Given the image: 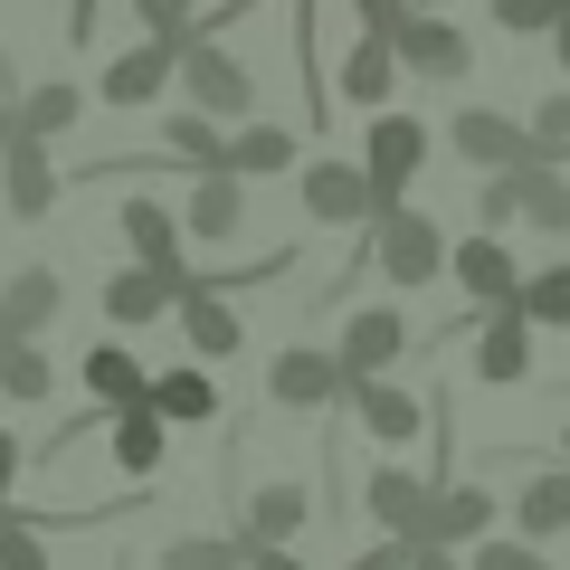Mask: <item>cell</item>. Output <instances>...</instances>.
I'll return each mask as SVG.
<instances>
[{
  "instance_id": "5b68a950",
  "label": "cell",
  "mask_w": 570,
  "mask_h": 570,
  "mask_svg": "<svg viewBox=\"0 0 570 570\" xmlns=\"http://www.w3.org/2000/svg\"><path fill=\"white\" fill-rule=\"evenodd\" d=\"M523 276L532 266L513 257L494 228H475V238H456V257H448V285L466 295V314H494V305H523Z\"/></svg>"
},
{
  "instance_id": "9c48e42d",
  "label": "cell",
  "mask_w": 570,
  "mask_h": 570,
  "mask_svg": "<svg viewBox=\"0 0 570 570\" xmlns=\"http://www.w3.org/2000/svg\"><path fill=\"white\" fill-rule=\"evenodd\" d=\"M314 513H324V504H314V485H295V475H257V485L238 494V523H228V532H238L247 551H266V542H295Z\"/></svg>"
},
{
  "instance_id": "44dd1931",
  "label": "cell",
  "mask_w": 570,
  "mask_h": 570,
  "mask_svg": "<svg viewBox=\"0 0 570 570\" xmlns=\"http://www.w3.org/2000/svg\"><path fill=\"white\" fill-rule=\"evenodd\" d=\"M352 419H362V438H381V448H409V438H419V428H428V409H438V400H419V390H400V381H390V371H381V381H352Z\"/></svg>"
},
{
  "instance_id": "5bb4252c",
  "label": "cell",
  "mask_w": 570,
  "mask_h": 570,
  "mask_svg": "<svg viewBox=\"0 0 570 570\" xmlns=\"http://www.w3.org/2000/svg\"><path fill=\"white\" fill-rule=\"evenodd\" d=\"M333 352H343L352 381H381V371H400V352H409V305H352L343 333H333Z\"/></svg>"
},
{
  "instance_id": "836d02e7",
  "label": "cell",
  "mask_w": 570,
  "mask_h": 570,
  "mask_svg": "<svg viewBox=\"0 0 570 570\" xmlns=\"http://www.w3.org/2000/svg\"><path fill=\"white\" fill-rule=\"evenodd\" d=\"M466 570H551V551L523 542V532H485V542L466 551Z\"/></svg>"
},
{
  "instance_id": "30bf717a",
  "label": "cell",
  "mask_w": 570,
  "mask_h": 570,
  "mask_svg": "<svg viewBox=\"0 0 570 570\" xmlns=\"http://www.w3.org/2000/svg\"><path fill=\"white\" fill-rule=\"evenodd\" d=\"M171 314H181L190 362H209V371H219V362H238V352H247V314L228 305L219 285H200V266H190V285H181V305H171Z\"/></svg>"
},
{
  "instance_id": "3957f363",
  "label": "cell",
  "mask_w": 570,
  "mask_h": 570,
  "mask_svg": "<svg viewBox=\"0 0 570 570\" xmlns=\"http://www.w3.org/2000/svg\"><path fill=\"white\" fill-rule=\"evenodd\" d=\"M343 400H352L343 352H324V343H285L276 362H266V409H285V419H314V409H343Z\"/></svg>"
},
{
  "instance_id": "6da1fadb",
  "label": "cell",
  "mask_w": 570,
  "mask_h": 570,
  "mask_svg": "<svg viewBox=\"0 0 570 570\" xmlns=\"http://www.w3.org/2000/svg\"><path fill=\"white\" fill-rule=\"evenodd\" d=\"M362 247H371V276L381 285H400V295H419V285H438L448 276V257H456V238L438 219H428V209H381V219L362 228Z\"/></svg>"
},
{
  "instance_id": "8d00e7d4",
  "label": "cell",
  "mask_w": 570,
  "mask_h": 570,
  "mask_svg": "<svg viewBox=\"0 0 570 570\" xmlns=\"http://www.w3.org/2000/svg\"><path fill=\"white\" fill-rule=\"evenodd\" d=\"M134 20H142V39H190L209 10L200 0H134Z\"/></svg>"
},
{
  "instance_id": "52a82bcc",
  "label": "cell",
  "mask_w": 570,
  "mask_h": 570,
  "mask_svg": "<svg viewBox=\"0 0 570 570\" xmlns=\"http://www.w3.org/2000/svg\"><path fill=\"white\" fill-rule=\"evenodd\" d=\"M456 333H466V371H475V381H485V390H513V381H532V314L523 305H494V314H466V324H456Z\"/></svg>"
},
{
  "instance_id": "4dcf8cb0",
  "label": "cell",
  "mask_w": 570,
  "mask_h": 570,
  "mask_svg": "<svg viewBox=\"0 0 570 570\" xmlns=\"http://www.w3.org/2000/svg\"><path fill=\"white\" fill-rule=\"evenodd\" d=\"M153 570H247V542L238 532H171Z\"/></svg>"
},
{
  "instance_id": "f1b7e54d",
  "label": "cell",
  "mask_w": 570,
  "mask_h": 570,
  "mask_svg": "<svg viewBox=\"0 0 570 570\" xmlns=\"http://www.w3.org/2000/svg\"><path fill=\"white\" fill-rule=\"evenodd\" d=\"M77 115H86V86H77V77L20 86V124H29V134H48V142H58V134H77Z\"/></svg>"
},
{
  "instance_id": "b9f144b4",
  "label": "cell",
  "mask_w": 570,
  "mask_h": 570,
  "mask_svg": "<svg viewBox=\"0 0 570 570\" xmlns=\"http://www.w3.org/2000/svg\"><path fill=\"white\" fill-rule=\"evenodd\" d=\"M247 570H305V561H295V542H266V551H247Z\"/></svg>"
},
{
  "instance_id": "7c38bea8",
  "label": "cell",
  "mask_w": 570,
  "mask_h": 570,
  "mask_svg": "<svg viewBox=\"0 0 570 570\" xmlns=\"http://www.w3.org/2000/svg\"><path fill=\"white\" fill-rule=\"evenodd\" d=\"M181 285H190V257L181 266H124V276H105V324L115 333H142V324H163L171 305H181Z\"/></svg>"
},
{
  "instance_id": "d6a6232c",
  "label": "cell",
  "mask_w": 570,
  "mask_h": 570,
  "mask_svg": "<svg viewBox=\"0 0 570 570\" xmlns=\"http://www.w3.org/2000/svg\"><path fill=\"white\" fill-rule=\"evenodd\" d=\"M0 570H58L48 542H39V523H29L20 504H0Z\"/></svg>"
},
{
  "instance_id": "8fae6325",
  "label": "cell",
  "mask_w": 570,
  "mask_h": 570,
  "mask_svg": "<svg viewBox=\"0 0 570 570\" xmlns=\"http://www.w3.org/2000/svg\"><path fill=\"white\" fill-rule=\"evenodd\" d=\"M494 513H504V494L485 485V475H448V485L428 494V523H419V542H448V551H475L494 532Z\"/></svg>"
},
{
  "instance_id": "ee69618b",
  "label": "cell",
  "mask_w": 570,
  "mask_h": 570,
  "mask_svg": "<svg viewBox=\"0 0 570 570\" xmlns=\"http://www.w3.org/2000/svg\"><path fill=\"white\" fill-rule=\"evenodd\" d=\"M20 142V96H0V153Z\"/></svg>"
},
{
  "instance_id": "4fadbf2b",
  "label": "cell",
  "mask_w": 570,
  "mask_h": 570,
  "mask_svg": "<svg viewBox=\"0 0 570 570\" xmlns=\"http://www.w3.org/2000/svg\"><path fill=\"white\" fill-rule=\"evenodd\" d=\"M58 190H67V171H58V153H48V134L20 124V142L0 153V209H10V219H48Z\"/></svg>"
},
{
  "instance_id": "2e32d148",
  "label": "cell",
  "mask_w": 570,
  "mask_h": 570,
  "mask_svg": "<svg viewBox=\"0 0 570 570\" xmlns=\"http://www.w3.org/2000/svg\"><path fill=\"white\" fill-rule=\"evenodd\" d=\"M400 67L419 86H466V67H475V39L456 20H438V10H419V20L400 29Z\"/></svg>"
},
{
  "instance_id": "4316f807",
  "label": "cell",
  "mask_w": 570,
  "mask_h": 570,
  "mask_svg": "<svg viewBox=\"0 0 570 570\" xmlns=\"http://www.w3.org/2000/svg\"><path fill=\"white\" fill-rule=\"evenodd\" d=\"M153 409H163L171 428H209V419H219V381H209V362L153 371Z\"/></svg>"
},
{
  "instance_id": "e0dca14e",
  "label": "cell",
  "mask_w": 570,
  "mask_h": 570,
  "mask_svg": "<svg viewBox=\"0 0 570 570\" xmlns=\"http://www.w3.org/2000/svg\"><path fill=\"white\" fill-rule=\"evenodd\" d=\"M96 438H105V456H115V475H134V485H142V475H153V466L171 456V419H163L153 400H134V409H105V419H96Z\"/></svg>"
},
{
  "instance_id": "ffe728a7",
  "label": "cell",
  "mask_w": 570,
  "mask_h": 570,
  "mask_svg": "<svg viewBox=\"0 0 570 570\" xmlns=\"http://www.w3.org/2000/svg\"><path fill=\"white\" fill-rule=\"evenodd\" d=\"M247 190L257 181H238V171H190V190H181V228L200 247H228L247 228Z\"/></svg>"
},
{
  "instance_id": "ba28073f",
  "label": "cell",
  "mask_w": 570,
  "mask_h": 570,
  "mask_svg": "<svg viewBox=\"0 0 570 570\" xmlns=\"http://www.w3.org/2000/svg\"><path fill=\"white\" fill-rule=\"evenodd\" d=\"M428 142H438V134H428L419 115H390V105L371 115V153H362V171H371V190H381V209L409 200V181L428 171Z\"/></svg>"
},
{
  "instance_id": "ab89813d",
  "label": "cell",
  "mask_w": 570,
  "mask_h": 570,
  "mask_svg": "<svg viewBox=\"0 0 570 570\" xmlns=\"http://www.w3.org/2000/svg\"><path fill=\"white\" fill-rule=\"evenodd\" d=\"M409 561H419V542H400V532H381V542H371V551H362L352 570H409Z\"/></svg>"
},
{
  "instance_id": "7a4b0ae2",
  "label": "cell",
  "mask_w": 570,
  "mask_h": 570,
  "mask_svg": "<svg viewBox=\"0 0 570 570\" xmlns=\"http://www.w3.org/2000/svg\"><path fill=\"white\" fill-rule=\"evenodd\" d=\"M181 105H200V115H219V124H247V115H257V67L228 48L219 20H200V29L181 39Z\"/></svg>"
},
{
  "instance_id": "bcb514c9",
  "label": "cell",
  "mask_w": 570,
  "mask_h": 570,
  "mask_svg": "<svg viewBox=\"0 0 570 570\" xmlns=\"http://www.w3.org/2000/svg\"><path fill=\"white\" fill-rule=\"evenodd\" d=\"M561 466H570V428H561Z\"/></svg>"
},
{
  "instance_id": "e575fe53",
  "label": "cell",
  "mask_w": 570,
  "mask_h": 570,
  "mask_svg": "<svg viewBox=\"0 0 570 570\" xmlns=\"http://www.w3.org/2000/svg\"><path fill=\"white\" fill-rule=\"evenodd\" d=\"M523 124H532V142H542L551 163H570V77H561V86H551V96H542V105H532V115H523Z\"/></svg>"
},
{
  "instance_id": "484cf974",
  "label": "cell",
  "mask_w": 570,
  "mask_h": 570,
  "mask_svg": "<svg viewBox=\"0 0 570 570\" xmlns=\"http://www.w3.org/2000/svg\"><path fill=\"white\" fill-rule=\"evenodd\" d=\"M77 381H86V400H96V409H134V400H153V371H142L124 343H96V352L77 362Z\"/></svg>"
},
{
  "instance_id": "d4e9b609",
  "label": "cell",
  "mask_w": 570,
  "mask_h": 570,
  "mask_svg": "<svg viewBox=\"0 0 570 570\" xmlns=\"http://www.w3.org/2000/svg\"><path fill=\"white\" fill-rule=\"evenodd\" d=\"M115 228H124V247H134L142 266H181V238H190V228H181V209H171V200L134 190V200L115 209Z\"/></svg>"
},
{
  "instance_id": "1f68e13d",
  "label": "cell",
  "mask_w": 570,
  "mask_h": 570,
  "mask_svg": "<svg viewBox=\"0 0 570 570\" xmlns=\"http://www.w3.org/2000/svg\"><path fill=\"white\" fill-rule=\"evenodd\" d=\"M523 314H532V333H570V257L523 276Z\"/></svg>"
},
{
  "instance_id": "603a6c76",
  "label": "cell",
  "mask_w": 570,
  "mask_h": 570,
  "mask_svg": "<svg viewBox=\"0 0 570 570\" xmlns=\"http://www.w3.org/2000/svg\"><path fill=\"white\" fill-rule=\"evenodd\" d=\"M400 77H409V67H400V39H371V29H362L352 58H343V77H333V96L362 105V115H381V105L400 96Z\"/></svg>"
},
{
  "instance_id": "8992f818",
  "label": "cell",
  "mask_w": 570,
  "mask_h": 570,
  "mask_svg": "<svg viewBox=\"0 0 570 570\" xmlns=\"http://www.w3.org/2000/svg\"><path fill=\"white\" fill-rule=\"evenodd\" d=\"M295 200H305L314 228H371V219H381V190H371V171H362V163H333V153L295 171Z\"/></svg>"
},
{
  "instance_id": "83f0119b",
  "label": "cell",
  "mask_w": 570,
  "mask_h": 570,
  "mask_svg": "<svg viewBox=\"0 0 570 570\" xmlns=\"http://www.w3.org/2000/svg\"><path fill=\"white\" fill-rule=\"evenodd\" d=\"M513 200H523V219L542 228L551 247L570 238V163H523L513 171Z\"/></svg>"
},
{
  "instance_id": "7402d4cb",
  "label": "cell",
  "mask_w": 570,
  "mask_h": 570,
  "mask_svg": "<svg viewBox=\"0 0 570 570\" xmlns=\"http://www.w3.org/2000/svg\"><path fill=\"white\" fill-rule=\"evenodd\" d=\"M228 171H238V181H276V171H305V142H295V124H266V115L228 124Z\"/></svg>"
},
{
  "instance_id": "d590c367",
  "label": "cell",
  "mask_w": 570,
  "mask_h": 570,
  "mask_svg": "<svg viewBox=\"0 0 570 570\" xmlns=\"http://www.w3.org/2000/svg\"><path fill=\"white\" fill-rule=\"evenodd\" d=\"M561 10H570V0H494V29H504V39H551Z\"/></svg>"
},
{
  "instance_id": "ac0fdd59",
  "label": "cell",
  "mask_w": 570,
  "mask_h": 570,
  "mask_svg": "<svg viewBox=\"0 0 570 570\" xmlns=\"http://www.w3.org/2000/svg\"><path fill=\"white\" fill-rule=\"evenodd\" d=\"M428 494H438V475L400 466V456L362 475V513H371L381 532H400V542H419V523H428Z\"/></svg>"
},
{
  "instance_id": "f546056e",
  "label": "cell",
  "mask_w": 570,
  "mask_h": 570,
  "mask_svg": "<svg viewBox=\"0 0 570 570\" xmlns=\"http://www.w3.org/2000/svg\"><path fill=\"white\" fill-rule=\"evenodd\" d=\"M48 390H58V371H48V352H39V343H20V333H0V400L39 409Z\"/></svg>"
},
{
  "instance_id": "f35d334b",
  "label": "cell",
  "mask_w": 570,
  "mask_h": 570,
  "mask_svg": "<svg viewBox=\"0 0 570 570\" xmlns=\"http://www.w3.org/2000/svg\"><path fill=\"white\" fill-rule=\"evenodd\" d=\"M352 20H362L371 39H400V29L419 20V0H352Z\"/></svg>"
},
{
  "instance_id": "f6af8a7d",
  "label": "cell",
  "mask_w": 570,
  "mask_h": 570,
  "mask_svg": "<svg viewBox=\"0 0 570 570\" xmlns=\"http://www.w3.org/2000/svg\"><path fill=\"white\" fill-rule=\"evenodd\" d=\"M551 58H561V77H570V10H561V29H551Z\"/></svg>"
},
{
  "instance_id": "9a60e30c",
  "label": "cell",
  "mask_w": 570,
  "mask_h": 570,
  "mask_svg": "<svg viewBox=\"0 0 570 570\" xmlns=\"http://www.w3.org/2000/svg\"><path fill=\"white\" fill-rule=\"evenodd\" d=\"M171 86H181V39H142V48H124V58H105L96 96L105 105H163Z\"/></svg>"
},
{
  "instance_id": "7bdbcfd3",
  "label": "cell",
  "mask_w": 570,
  "mask_h": 570,
  "mask_svg": "<svg viewBox=\"0 0 570 570\" xmlns=\"http://www.w3.org/2000/svg\"><path fill=\"white\" fill-rule=\"evenodd\" d=\"M409 570H466V551H448V542H419V561Z\"/></svg>"
},
{
  "instance_id": "cb8c5ba5",
  "label": "cell",
  "mask_w": 570,
  "mask_h": 570,
  "mask_svg": "<svg viewBox=\"0 0 570 570\" xmlns=\"http://www.w3.org/2000/svg\"><path fill=\"white\" fill-rule=\"evenodd\" d=\"M504 504H513V532H523V542H561V532H570V466H561V456L532 466Z\"/></svg>"
},
{
  "instance_id": "277c9868",
  "label": "cell",
  "mask_w": 570,
  "mask_h": 570,
  "mask_svg": "<svg viewBox=\"0 0 570 570\" xmlns=\"http://www.w3.org/2000/svg\"><path fill=\"white\" fill-rule=\"evenodd\" d=\"M448 153L466 171H523V163H551L542 142H532V124L494 115V105H466V115H448Z\"/></svg>"
},
{
  "instance_id": "d6986e66",
  "label": "cell",
  "mask_w": 570,
  "mask_h": 570,
  "mask_svg": "<svg viewBox=\"0 0 570 570\" xmlns=\"http://www.w3.org/2000/svg\"><path fill=\"white\" fill-rule=\"evenodd\" d=\"M58 314H67V276H58V266H39V257H29V266H10V276H0V333L39 343V333L58 324Z\"/></svg>"
},
{
  "instance_id": "74e56055",
  "label": "cell",
  "mask_w": 570,
  "mask_h": 570,
  "mask_svg": "<svg viewBox=\"0 0 570 570\" xmlns=\"http://www.w3.org/2000/svg\"><path fill=\"white\" fill-rule=\"evenodd\" d=\"M513 219H523V200H513V171H485V190H475V228H494V238H504Z\"/></svg>"
},
{
  "instance_id": "60d3db41",
  "label": "cell",
  "mask_w": 570,
  "mask_h": 570,
  "mask_svg": "<svg viewBox=\"0 0 570 570\" xmlns=\"http://www.w3.org/2000/svg\"><path fill=\"white\" fill-rule=\"evenodd\" d=\"M10 494H20V438L0 428V504H10Z\"/></svg>"
}]
</instances>
